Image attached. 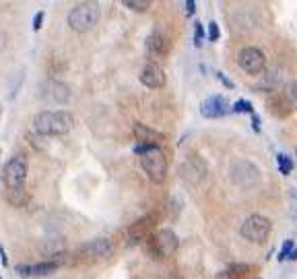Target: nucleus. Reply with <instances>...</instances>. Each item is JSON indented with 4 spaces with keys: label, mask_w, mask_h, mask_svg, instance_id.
Here are the masks:
<instances>
[{
    "label": "nucleus",
    "mask_w": 297,
    "mask_h": 279,
    "mask_svg": "<svg viewBox=\"0 0 297 279\" xmlns=\"http://www.w3.org/2000/svg\"><path fill=\"white\" fill-rule=\"evenodd\" d=\"M75 118L66 110H44L33 116V131L44 137H60L70 133Z\"/></svg>",
    "instance_id": "obj_1"
},
{
    "label": "nucleus",
    "mask_w": 297,
    "mask_h": 279,
    "mask_svg": "<svg viewBox=\"0 0 297 279\" xmlns=\"http://www.w3.org/2000/svg\"><path fill=\"white\" fill-rule=\"evenodd\" d=\"M99 17H101V10H99V4L95 2H81L75 4L68 12V27L77 33H87L93 27L99 23Z\"/></svg>",
    "instance_id": "obj_2"
},
{
    "label": "nucleus",
    "mask_w": 297,
    "mask_h": 279,
    "mask_svg": "<svg viewBox=\"0 0 297 279\" xmlns=\"http://www.w3.org/2000/svg\"><path fill=\"white\" fill-rule=\"evenodd\" d=\"M229 180L233 186L250 190L260 182V170L248 159H233L229 163Z\"/></svg>",
    "instance_id": "obj_3"
},
{
    "label": "nucleus",
    "mask_w": 297,
    "mask_h": 279,
    "mask_svg": "<svg viewBox=\"0 0 297 279\" xmlns=\"http://www.w3.org/2000/svg\"><path fill=\"white\" fill-rule=\"evenodd\" d=\"M27 155L25 153H15L2 167V182L6 190H15V188H25V180H27Z\"/></svg>",
    "instance_id": "obj_4"
},
{
    "label": "nucleus",
    "mask_w": 297,
    "mask_h": 279,
    "mask_svg": "<svg viewBox=\"0 0 297 279\" xmlns=\"http://www.w3.org/2000/svg\"><path fill=\"white\" fill-rule=\"evenodd\" d=\"M271 232H273L271 219L266 215H260V213H254V215L246 217L242 228H239L242 238H246L252 244H264L268 240V236H271Z\"/></svg>",
    "instance_id": "obj_5"
},
{
    "label": "nucleus",
    "mask_w": 297,
    "mask_h": 279,
    "mask_svg": "<svg viewBox=\"0 0 297 279\" xmlns=\"http://www.w3.org/2000/svg\"><path fill=\"white\" fill-rule=\"evenodd\" d=\"M178 248H180V238H178V234L169 228H161L149 236V250H151V255L157 259L172 257Z\"/></svg>",
    "instance_id": "obj_6"
},
{
    "label": "nucleus",
    "mask_w": 297,
    "mask_h": 279,
    "mask_svg": "<svg viewBox=\"0 0 297 279\" xmlns=\"http://www.w3.org/2000/svg\"><path fill=\"white\" fill-rule=\"evenodd\" d=\"M237 64H239V68H242L246 75L258 77V75H262L266 71V56L256 46H246V48L239 50V54H237Z\"/></svg>",
    "instance_id": "obj_7"
},
{
    "label": "nucleus",
    "mask_w": 297,
    "mask_h": 279,
    "mask_svg": "<svg viewBox=\"0 0 297 279\" xmlns=\"http://www.w3.org/2000/svg\"><path fill=\"white\" fill-rule=\"evenodd\" d=\"M140 159V167H143V172L149 176L151 182H165L167 178V159L163 155V151H153L149 155H143L138 157Z\"/></svg>",
    "instance_id": "obj_8"
},
{
    "label": "nucleus",
    "mask_w": 297,
    "mask_h": 279,
    "mask_svg": "<svg viewBox=\"0 0 297 279\" xmlns=\"http://www.w3.org/2000/svg\"><path fill=\"white\" fill-rule=\"evenodd\" d=\"M157 219H159L157 213H149L145 217L136 219L132 226L126 230V246H136V244H140L143 240H147L149 238V232H151V228L155 226V223H157Z\"/></svg>",
    "instance_id": "obj_9"
},
{
    "label": "nucleus",
    "mask_w": 297,
    "mask_h": 279,
    "mask_svg": "<svg viewBox=\"0 0 297 279\" xmlns=\"http://www.w3.org/2000/svg\"><path fill=\"white\" fill-rule=\"evenodd\" d=\"M206 172H208V167H206V163H204V159H202L200 155L188 157L186 161H184L182 170H180L182 180H184L186 184H192V186L200 184L202 180L206 178Z\"/></svg>",
    "instance_id": "obj_10"
},
{
    "label": "nucleus",
    "mask_w": 297,
    "mask_h": 279,
    "mask_svg": "<svg viewBox=\"0 0 297 279\" xmlns=\"http://www.w3.org/2000/svg\"><path fill=\"white\" fill-rule=\"evenodd\" d=\"M145 46H147V52L153 58H165L172 50V41H169V35L161 29V27H155V29L147 35L145 39Z\"/></svg>",
    "instance_id": "obj_11"
},
{
    "label": "nucleus",
    "mask_w": 297,
    "mask_h": 279,
    "mask_svg": "<svg viewBox=\"0 0 297 279\" xmlns=\"http://www.w3.org/2000/svg\"><path fill=\"white\" fill-rule=\"evenodd\" d=\"M79 255L87 261H97V259H107L114 255V242L109 238H95L87 244H83Z\"/></svg>",
    "instance_id": "obj_12"
},
{
    "label": "nucleus",
    "mask_w": 297,
    "mask_h": 279,
    "mask_svg": "<svg viewBox=\"0 0 297 279\" xmlns=\"http://www.w3.org/2000/svg\"><path fill=\"white\" fill-rule=\"evenodd\" d=\"M231 112V106L227 102V97L225 95H208L206 100L200 104V116L202 118H223L227 116Z\"/></svg>",
    "instance_id": "obj_13"
},
{
    "label": "nucleus",
    "mask_w": 297,
    "mask_h": 279,
    "mask_svg": "<svg viewBox=\"0 0 297 279\" xmlns=\"http://www.w3.org/2000/svg\"><path fill=\"white\" fill-rule=\"evenodd\" d=\"M41 97L50 104H66L70 100V87L62 81H46L41 85Z\"/></svg>",
    "instance_id": "obj_14"
},
{
    "label": "nucleus",
    "mask_w": 297,
    "mask_h": 279,
    "mask_svg": "<svg viewBox=\"0 0 297 279\" xmlns=\"http://www.w3.org/2000/svg\"><path fill=\"white\" fill-rule=\"evenodd\" d=\"M140 83H143L145 87L149 89H161L165 87V83H167V77H165V71L157 64V62H149L143 71H140L138 75Z\"/></svg>",
    "instance_id": "obj_15"
},
{
    "label": "nucleus",
    "mask_w": 297,
    "mask_h": 279,
    "mask_svg": "<svg viewBox=\"0 0 297 279\" xmlns=\"http://www.w3.org/2000/svg\"><path fill=\"white\" fill-rule=\"evenodd\" d=\"M266 112L275 118H287L293 112V102L285 93H271L266 97Z\"/></svg>",
    "instance_id": "obj_16"
},
{
    "label": "nucleus",
    "mask_w": 297,
    "mask_h": 279,
    "mask_svg": "<svg viewBox=\"0 0 297 279\" xmlns=\"http://www.w3.org/2000/svg\"><path fill=\"white\" fill-rule=\"evenodd\" d=\"M58 269V265L52 263V261H41L35 265H17L15 271L21 277H41V275H50Z\"/></svg>",
    "instance_id": "obj_17"
},
{
    "label": "nucleus",
    "mask_w": 297,
    "mask_h": 279,
    "mask_svg": "<svg viewBox=\"0 0 297 279\" xmlns=\"http://www.w3.org/2000/svg\"><path fill=\"white\" fill-rule=\"evenodd\" d=\"M132 133H134V139L138 141V145H143V143H147V145H161V141L165 139L163 133H159V131H155V129L147 127V124H140V122L134 124Z\"/></svg>",
    "instance_id": "obj_18"
},
{
    "label": "nucleus",
    "mask_w": 297,
    "mask_h": 279,
    "mask_svg": "<svg viewBox=\"0 0 297 279\" xmlns=\"http://www.w3.org/2000/svg\"><path fill=\"white\" fill-rule=\"evenodd\" d=\"M250 269L252 267L248 263H231L227 269L217 275V279H244L250 273Z\"/></svg>",
    "instance_id": "obj_19"
},
{
    "label": "nucleus",
    "mask_w": 297,
    "mask_h": 279,
    "mask_svg": "<svg viewBox=\"0 0 297 279\" xmlns=\"http://www.w3.org/2000/svg\"><path fill=\"white\" fill-rule=\"evenodd\" d=\"M6 201L15 207H21L27 203V190L25 188H15V190H6Z\"/></svg>",
    "instance_id": "obj_20"
},
{
    "label": "nucleus",
    "mask_w": 297,
    "mask_h": 279,
    "mask_svg": "<svg viewBox=\"0 0 297 279\" xmlns=\"http://www.w3.org/2000/svg\"><path fill=\"white\" fill-rule=\"evenodd\" d=\"M279 79H281V75H277V71H268L266 73V77H264V81L258 85V89H262V91H273L277 85H279Z\"/></svg>",
    "instance_id": "obj_21"
},
{
    "label": "nucleus",
    "mask_w": 297,
    "mask_h": 279,
    "mask_svg": "<svg viewBox=\"0 0 297 279\" xmlns=\"http://www.w3.org/2000/svg\"><path fill=\"white\" fill-rule=\"evenodd\" d=\"M182 207H184L182 199L178 197V194H174V197L169 199V203H167V215H169V219H178V217H180V211H182Z\"/></svg>",
    "instance_id": "obj_22"
},
{
    "label": "nucleus",
    "mask_w": 297,
    "mask_h": 279,
    "mask_svg": "<svg viewBox=\"0 0 297 279\" xmlns=\"http://www.w3.org/2000/svg\"><path fill=\"white\" fill-rule=\"evenodd\" d=\"M277 163H279V172L283 176H289L293 172V159L289 155H285V153H279V155H277Z\"/></svg>",
    "instance_id": "obj_23"
},
{
    "label": "nucleus",
    "mask_w": 297,
    "mask_h": 279,
    "mask_svg": "<svg viewBox=\"0 0 297 279\" xmlns=\"http://www.w3.org/2000/svg\"><path fill=\"white\" fill-rule=\"evenodd\" d=\"M122 6L130 8L134 12H145L151 6V2H149V0H122Z\"/></svg>",
    "instance_id": "obj_24"
},
{
    "label": "nucleus",
    "mask_w": 297,
    "mask_h": 279,
    "mask_svg": "<svg viewBox=\"0 0 297 279\" xmlns=\"http://www.w3.org/2000/svg\"><path fill=\"white\" fill-rule=\"evenodd\" d=\"M231 112L233 114H254V106H252V102H248V100H237L233 106H231Z\"/></svg>",
    "instance_id": "obj_25"
},
{
    "label": "nucleus",
    "mask_w": 297,
    "mask_h": 279,
    "mask_svg": "<svg viewBox=\"0 0 297 279\" xmlns=\"http://www.w3.org/2000/svg\"><path fill=\"white\" fill-rule=\"evenodd\" d=\"M134 155H138V157H143V155H149V153H153V151H161V145H147V143H143V145H134Z\"/></svg>",
    "instance_id": "obj_26"
},
{
    "label": "nucleus",
    "mask_w": 297,
    "mask_h": 279,
    "mask_svg": "<svg viewBox=\"0 0 297 279\" xmlns=\"http://www.w3.org/2000/svg\"><path fill=\"white\" fill-rule=\"evenodd\" d=\"M204 25L200 21H194V46L196 48H200L202 46V41H204Z\"/></svg>",
    "instance_id": "obj_27"
},
{
    "label": "nucleus",
    "mask_w": 297,
    "mask_h": 279,
    "mask_svg": "<svg viewBox=\"0 0 297 279\" xmlns=\"http://www.w3.org/2000/svg\"><path fill=\"white\" fill-rule=\"evenodd\" d=\"M293 248H295V242H293L291 238L285 240V242H283V246H281V250H279V257H277V259H279L281 263H283V261H287V257L291 255V250H293Z\"/></svg>",
    "instance_id": "obj_28"
},
{
    "label": "nucleus",
    "mask_w": 297,
    "mask_h": 279,
    "mask_svg": "<svg viewBox=\"0 0 297 279\" xmlns=\"http://www.w3.org/2000/svg\"><path fill=\"white\" fill-rule=\"evenodd\" d=\"M215 77H217V81L221 83V85H223L225 89H233V87H235V83H233L227 75H225V73H221V71H219V73H215Z\"/></svg>",
    "instance_id": "obj_29"
},
{
    "label": "nucleus",
    "mask_w": 297,
    "mask_h": 279,
    "mask_svg": "<svg viewBox=\"0 0 297 279\" xmlns=\"http://www.w3.org/2000/svg\"><path fill=\"white\" fill-rule=\"evenodd\" d=\"M206 27H208V41H217V39H219V35H221L219 25H217L215 21H210Z\"/></svg>",
    "instance_id": "obj_30"
},
{
    "label": "nucleus",
    "mask_w": 297,
    "mask_h": 279,
    "mask_svg": "<svg viewBox=\"0 0 297 279\" xmlns=\"http://www.w3.org/2000/svg\"><path fill=\"white\" fill-rule=\"evenodd\" d=\"M44 19H46V12L44 10H37L35 12V17H33V31H39L41 29V25H44Z\"/></svg>",
    "instance_id": "obj_31"
},
{
    "label": "nucleus",
    "mask_w": 297,
    "mask_h": 279,
    "mask_svg": "<svg viewBox=\"0 0 297 279\" xmlns=\"http://www.w3.org/2000/svg\"><path fill=\"white\" fill-rule=\"evenodd\" d=\"M291 102H297V81H291L287 85V93H285Z\"/></svg>",
    "instance_id": "obj_32"
},
{
    "label": "nucleus",
    "mask_w": 297,
    "mask_h": 279,
    "mask_svg": "<svg viewBox=\"0 0 297 279\" xmlns=\"http://www.w3.org/2000/svg\"><path fill=\"white\" fill-rule=\"evenodd\" d=\"M260 124H262V122H260V116L256 114V112H254V114H252V131H254V133H260V131H262Z\"/></svg>",
    "instance_id": "obj_33"
},
{
    "label": "nucleus",
    "mask_w": 297,
    "mask_h": 279,
    "mask_svg": "<svg viewBox=\"0 0 297 279\" xmlns=\"http://www.w3.org/2000/svg\"><path fill=\"white\" fill-rule=\"evenodd\" d=\"M184 6H186V15H188V17L196 12V2H194V0H186V2H184Z\"/></svg>",
    "instance_id": "obj_34"
},
{
    "label": "nucleus",
    "mask_w": 297,
    "mask_h": 279,
    "mask_svg": "<svg viewBox=\"0 0 297 279\" xmlns=\"http://www.w3.org/2000/svg\"><path fill=\"white\" fill-rule=\"evenodd\" d=\"M4 46H6V33L0 31V50H2Z\"/></svg>",
    "instance_id": "obj_35"
},
{
    "label": "nucleus",
    "mask_w": 297,
    "mask_h": 279,
    "mask_svg": "<svg viewBox=\"0 0 297 279\" xmlns=\"http://www.w3.org/2000/svg\"><path fill=\"white\" fill-rule=\"evenodd\" d=\"M0 257H2V265H8V259H6V255H4V248H2V244H0Z\"/></svg>",
    "instance_id": "obj_36"
},
{
    "label": "nucleus",
    "mask_w": 297,
    "mask_h": 279,
    "mask_svg": "<svg viewBox=\"0 0 297 279\" xmlns=\"http://www.w3.org/2000/svg\"><path fill=\"white\" fill-rule=\"evenodd\" d=\"M287 259H289V261H297V246H295V248L291 250V255H289Z\"/></svg>",
    "instance_id": "obj_37"
},
{
    "label": "nucleus",
    "mask_w": 297,
    "mask_h": 279,
    "mask_svg": "<svg viewBox=\"0 0 297 279\" xmlns=\"http://www.w3.org/2000/svg\"><path fill=\"white\" fill-rule=\"evenodd\" d=\"M169 279H184L182 275H178V273H172V275H169Z\"/></svg>",
    "instance_id": "obj_38"
},
{
    "label": "nucleus",
    "mask_w": 297,
    "mask_h": 279,
    "mask_svg": "<svg viewBox=\"0 0 297 279\" xmlns=\"http://www.w3.org/2000/svg\"><path fill=\"white\" fill-rule=\"evenodd\" d=\"M0 112H2V106H0Z\"/></svg>",
    "instance_id": "obj_39"
},
{
    "label": "nucleus",
    "mask_w": 297,
    "mask_h": 279,
    "mask_svg": "<svg viewBox=\"0 0 297 279\" xmlns=\"http://www.w3.org/2000/svg\"><path fill=\"white\" fill-rule=\"evenodd\" d=\"M0 279H2V275H0Z\"/></svg>",
    "instance_id": "obj_40"
},
{
    "label": "nucleus",
    "mask_w": 297,
    "mask_h": 279,
    "mask_svg": "<svg viewBox=\"0 0 297 279\" xmlns=\"http://www.w3.org/2000/svg\"><path fill=\"white\" fill-rule=\"evenodd\" d=\"M256 279H260V277H256Z\"/></svg>",
    "instance_id": "obj_41"
}]
</instances>
